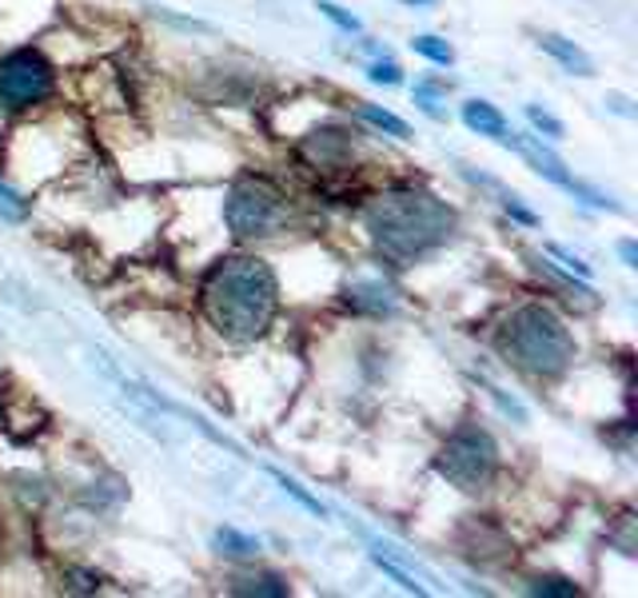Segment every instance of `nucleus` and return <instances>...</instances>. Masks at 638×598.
<instances>
[{
    "mask_svg": "<svg viewBox=\"0 0 638 598\" xmlns=\"http://www.w3.org/2000/svg\"><path fill=\"white\" fill-rule=\"evenodd\" d=\"M199 303L219 336L248 343L271 328L279 303L276 271L259 256H231L208 271L199 288Z\"/></svg>",
    "mask_w": 638,
    "mask_h": 598,
    "instance_id": "f257e3e1",
    "label": "nucleus"
},
{
    "mask_svg": "<svg viewBox=\"0 0 638 598\" xmlns=\"http://www.w3.org/2000/svg\"><path fill=\"white\" fill-rule=\"evenodd\" d=\"M363 224H368L371 239L383 256L408 264V259H419L423 251L439 248L451 236L455 212L431 192L391 188L371 199L368 212H363Z\"/></svg>",
    "mask_w": 638,
    "mask_h": 598,
    "instance_id": "f03ea898",
    "label": "nucleus"
},
{
    "mask_svg": "<svg viewBox=\"0 0 638 598\" xmlns=\"http://www.w3.org/2000/svg\"><path fill=\"white\" fill-rule=\"evenodd\" d=\"M498 348L515 368L531 371V375H558L575 359V339H570L567 323L543 303L511 311L503 336H498Z\"/></svg>",
    "mask_w": 638,
    "mask_h": 598,
    "instance_id": "7ed1b4c3",
    "label": "nucleus"
},
{
    "mask_svg": "<svg viewBox=\"0 0 638 598\" xmlns=\"http://www.w3.org/2000/svg\"><path fill=\"white\" fill-rule=\"evenodd\" d=\"M498 471V447L483 427H463L439 451V475L459 491H483Z\"/></svg>",
    "mask_w": 638,
    "mask_h": 598,
    "instance_id": "20e7f679",
    "label": "nucleus"
},
{
    "mask_svg": "<svg viewBox=\"0 0 638 598\" xmlns=\"http://www.w3.org/2000/svg\"><path fill=\"white\" fill-rule=\"evenodd\" d=\"M224 216H228V228L239 239H256L271 236L279 219H284V199L271 184L264 179H239L236 188L228 192V204H224Z\"/></svg>",
    "mask_w": 638,
    "mask_h": 598,
    "instance_id": "39448f33",
    "label": "nucleus"
},
{
    "mask_svg": "<svg viewBox=\"0 0 638 598\" xmlns=\"http://www.w3.org/2000/svg\"><path fill=\"white\" fill-rule=\"evenodd\" d=\"M52 92V69L44 64L40 52H9L0 60V109H29L37 100H44Z\"/></svg>",
    "mask_w": 638,
    "mask_h": 598,
    "instance_id": "423d86ee",
    "label": "nucleus"
},
{
    "mask_svg": "<svg viewBox=\"0 0 638 598\" xmlns=\"http://www.w3.org/2000/svg\"><path fill=\"white\" fill-rule=\"evenodd\" d=\"M503 144H507V148H515L518 156L527 159L531 168H535L543 179H550V184H558V188L575 192L578 199H587L590 208L622 212V204H615V199L603 196V192H598V188H587V184H578V179L567 172V164H563V159H558L550 148H543V140H538V136H515V132H511V136H503Z\"/></svg>",
    "mask_w": 638,
    "mask_h": 598,
    "instance_id": "0eeeda50",
    "label": "nucleus"
},
{
    "mask_svg": "<svg viewBox=\"0 0 638 598\" xmlns=\"http://www.w3.org/2000/svg\"><path fill=\"white\" fill-rule=\"evenodd\" d=\"M538 49L550 52V56H555L567 72H575V76H595V60L578 49L575 40L558 37V32H538Z\"/></svg>",
    "mask_w": 638,
    "mask_h": 598,
    "instance_id": "6e6552de",
    "label": "nucleus"
},
{
    "mask_svg": "<svg viewBox=\"0 0 638 598\" xmlns=\"http://www.w3.org/2000/svg\"><path fill=\"white\" fill-rule=\"evenodd\" d=\"M463 124H467L471 132H478V136H491V140L507 136V120H503V112H498L495 104H487V100L463 104Z\"/></svg>",
    "mask_w": 638,
    "mask_h": 598,
    "instance_id": "1a4fd4ad",
    "label": "nucleus"
},
{
    "mask_svg": "<svg viewBox=\"0 0 638 598\" xmlns=\"http://www.w3.org/2000/svg\"><path fill=\"white\" fill-rule=\"evenodd\" d=\"M212 547H216L224 558H256L259 538L244 535V530H236V527H219L216 535H212Z\"/></svg>",
    "mask_w": 638,
    "mask_h": 598,
    "instance_id": "9d476101",
    "label": "nucleus"
},
{
    "mask_svg": "<svg viewBox=\"0 0 638 598\" xmlns=\"http://www.w3.org/2000/svg\"><path fill=\"white\" fill-rule=\"evenodd\" d=\"M231 595H288V582L279 575H271V570H259V575H236L231 578Z\"/></svg>",
    "mask_w": 638,
    "mask_h": 598,
    "instance_id": "9b49d317",
    "label": "nucleus"
},
{
    "mask_svg": "<svg viewBox=\"0 0 638 598\" xmlns=\"http://www.w3.org/2000/svg\"><path fill=\"white\" fill-rule=\"evenodd\" d=\"M268 475L276 478L279 491L296 498V503H299V507H303V511H311V515H316V518H328V507H323V503H319V498L311 495L308 487H299V483H296V478H291V475H284V471H279V467H268Z\"/></svg>",
    "mask_w": 638,
    "mask_h": 598,
    "instance_id": "f8f14e48",
    "label": "nucleus"
},
{
    "mask_svg": "<svg viewBox=\"0 0 638 598\" xmlns=\"http://www.w3.org/2000/svg\"><path fill=\"white\" fill-rule=\"evenodd\" d=\"M531 595H550V598H570L578 595V582H570V578L563 575H535L527 582Z\"/></svg>",
    "mask_w": 638,
    "mask_h": 598,
    "instance_id": "ddd939ff",
    "label": "nucleus"
},
{
    "mask_svg": "<svg viewBox=\"0 0 638 598\" xmlns=\"http://www.w3.org/2000/svg\"><path fill=\"white\" fill-rule=\"evenodd\" d=\"M359 116L368 120V124H375L379 132H391V136H399V140L411 136L408 124H403L399 116H391V112H383V109H371V104H363V109H359Z\"/></svg>",
    "mask_w": 638,
    "mask_h": 598,
    "instance_id": "4468645a",
    "label": "nucleus"
},
{
    "mask_svg": "<svg viewBox=\"0 0 638 598\" xmlns=\"http://www.w3.org/2000/svg\"><path fill=\"white\" fill-rule=\"evenodd\" d=\"M411 49H415L419 56L435 60V64H451V60H455V49H451L447 40H439V37H415V40H411Z\"/></svg>",
    "mask_w": 638,
    "mask_h": 598,
    "instance_id": "2eb2a0df",
    "label": "nucleus"
},
{
    "mask_svg": "<svg viewBox=\"0 0 638 598\" xmlns=\"http://www.w3.org/2000/svg\"><path fill=\"white\" fill-rule=\"evenodd\" d=\"M0 219H9V224H24L29 219V199H20L9 184H0Z\"/></svg>",
    "mask_w": 638,
    "mask_h": 598,
    "instance_id": "dca6fc26",
    "label": "nucleus"
},
{
    "mask_svg": "<svg viewBox=\"0 0 638 598\" xmlns=\"http://www.w3.org/2000/svg\"><path fill=\"white\" fill-rule=\"evenodd\" d=\"M483 184H487V188H495L498 196H503V208H507V216H515L518 224H527V228H535L538 216H535V212H531V208H523V204H518V196H511L507 188H498L495 179H483Z\"/></svg>",
    "mask_w": 638,
    "mask_h": 598,
    "instance_id": "f3484780",
    "label": "nucleus"
},
{
    "mask_svg": "<svg viewBox=\"0 0 638 598\" xmlns=\"http://www.w3.org/2000/svg\"><path fill=\"white\" fill-rule=\"evenodd\" d=\"M527 120H531V124H535V128L543 132V136H547V140H563V136H567V128H563V120H555V116H550V112L538 109V104H531V109H527Z\"/></svg>",
    "mask_w": 638,
    "mask_h": 598,
    "instance_id": "a211bd4d",
    "label": "nucleus"
},
{
    "mask_svg": "<svg viewBox=\"0 0 638 598\" xmlns=\"http://www.w3.org/2000/svg\"><path fill=\"white\" fill-rule=\"evenodd\" d=\"M547 251H550V256H555V259H563V268L575 271L578 279H590V276H595V268H590L587 259L575 256V251H567V248H563V244H547Z\"/></svg>",
    "mask_w": 638,
    "mask_h": 598,
    "instance_id": "6ab92c4d",
    "label": "nucleus"
},
{
    "mask_svg": "<svg viewBox=\"0 0 638 598\" xmlns=\"http://www.w3.org/2000/svg\"><path fill=\"white\" fill-rule=\"evenodd\" d=\"M316 9L323 12V17H328L331 24H336V29H343V32H359V29H363V24H359V17L343 12V9H339V4H331V0H319Z\"/></svg>",
    "mask_w": 638,
    "mask_h": 598,
    "instance_id": "aec40b11",
    "label": "nucleus"
},
{
    "mask_svg": "<svg viewBox=\"0 0 638 598\" xmlns=\"http://www.w3.org/2000/svg\"><path fill=\"white\" fill-rule=\"evenodd\" d=\"M64 587L76 590V595H96V590H100V578L92 575V570L69 567V570H64Z\"/></svg>",
    "mask_w": 638,
    "mask_h": 598,
    "instance_id": "412c9836",
    "label": "nucleus"
},
{
    "mask_svg": "<svg viewBox=\"0 0 638 598\" xmlns=\"http://www.w3.org/2000/svg\"><path fill=\"white\" fill-rule=\"evenodd\" d=\"M368 76L375 80V84H399V80H403V72H399L395 60H375V64L368 69Z\"/></svg>",
    "mask_w": 638,
    "mask_h": 598,
    "instance_id": "4be33fe9",
    "label": "nucleus"
},
{
    "mask_svg": "<svg viewBox=\"0 0 638 598\" xmlns=\"http://www.w3.org/2000/svg\"><path fill=\"white\" fill-rule=\"evenodd\" d=\"M435 96H439L435 84H415V104H423V112H431V116H439Z\"/></svg>",
    "mask_w": 638,
    "mask_h": 598,
    "instance_id": "5701e85b",
    "label": "nucleus"
},
{
    "mask_svg": "<svg viewBox=\"0 0 638 598\" xmlns=\"http://www.w3.org/2000/svg\"><path fill=\"white\" fill-rule=\"evenodd\" d=\"M618 256H622V264H627V268H638V248H635V239H622V244H618Z\"/></svg>",
    "mask_w": 638,
    "mask_h": 598,
    "instance_id": "b1692460",
    "label": "nucleus"
},
{
    "mask_svg": "<svg viewBox=\"0 0 638 598\" xmlns=\"http://www.w3.org/2000/svg\"><path fill=\"white\" fill-rule=\"evenodd\" d=\"M403 4H435V0H403Z\"/></svg>",
    "mask_w": 638,
    "mask_h": 598,
    "instance_id": "393cba45",
    "label": "nucleus"
},
{
    "mask_svg": "<svg viewBox=\"0 0 638 598\" xmlns=\"http://www.w3.org/2000/svg\"><path fill=\"white\" fill-rule=\"evenodd\" d=\"M0 547H4V530H0Z\"/></svg>",
    "mask_w": 638,
    "mask_h": 598,
    "instance_id": "a878e982",
    "label": "nucleus"
}]
</instances>
